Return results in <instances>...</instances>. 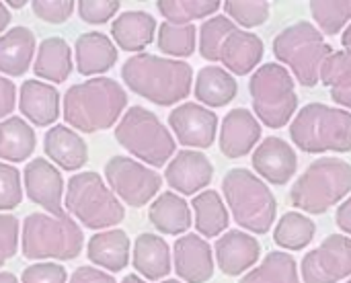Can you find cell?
Returning <instances> with one entry per match:
<instances>
[{"mask_svg": "<svg viewBox=\"0 0 351 283\" xmlns=\"http://www.w3.org/2000/svg\"><path fill=\"white\" fill-rule=\"evenodd\" d=\"M121 78L136 95L167 107L183 101L191 93L193 70L187 62L181 60L136 53L125 60Z\"/></svg>", "mask_w": 351, "mask_h": 283, "instance_id": "6da1fadb", "label": "cell"}, {"mask_svg": "<svg viewBox=\"0 0 351 283\" xmlns=\"http://www.w3.org/2000/svg\"><path fill=\"white\" fill-rule=\"evenodd\" d=\"M128 105V95L113 78L97 76L74 84L64 97V119L72 127L93 134L109 130Z\"/></svg>", "mask_w": 351, "mask_h": 283, "instance_id": "7a4b0ae2", "label": "cell"}, {"mask_svg": "<svg viewBox=\"0 0 351 283\" xmlns=\"http://www.w3.org/2000/svg\"><path fill=\"white\" fill-rule=\"evenodd\" d=\"M351 193V164L337 156H323L308 164L290 189L294 208L325 214Z\"/></svg>", "mask_w": 351, "mask_h": 283, "instance_id": "3957f363", "label": "cell"}, {"mask_svg": "<svg viewBox=\"0 0 351 283\" xmlns=\"http://www.w3.org/2000/svg\"><path fill=\"white\" fill-rule=\"evenodd\" d=\"M290 138L308 154L351 152V113L325 103H308L292 119Z\"/></svg>", "mask_w": 351, "mask_h": 283, "instance_id": "277c9868", "label": "cell"}, {"mask_svg": "<svg viewBox=\"0 0 351 283\" xmlns=\"http://www.w3.org/2000/svg\"><path fill=\"white\" fill-rule=\"evenodd\" d=\"M222 193L234 222L253 232L267 234L276 222L278 201L265 181L249 169H232L222 181Z\"/></svg>", "mask_w": 351, "mask_h": 283, "instance_id": "5b68a950", "label": "cell"}, {"mask_svg": "<svg viewBox=\"0 0 351 283\" xmlns=\"http://www.w3.org/2000/svg\"><path fill=\"white\" fill-rule=\"evenodd\" d=\"M80 226L64 214L35 212L25 218L21 234V251L27 259H76L82 251Z\"/></svg>", "mask_w": 351, "mask_h": 283, "instance_id": "8992f818", "label": "cell"}, {"mask_svg": "<svg viewBox=\"0 0 351 283\" xmlns=\"http://www.w3.org/2000/svg\"><path fill=\"white\" fill-rule=\"evenodd\" d=\"M274 53L294 72L302 86L313 88L321 82V66L333 53V47L325 41L317 25L298 21L276 35Z\"/></svg>", "mask_w": 351, "mask_h": 283, "instance_id": "52a82bcc", "label": "cell"}, {"mask_svg": "<svg viewBox=\"0 0 351 283\" xmlns=\"http://www.w3.org/2000/svg\"><path fill=\"white\" fill-rule=\"evenodd\" d=\"M249 93L257 119H261L271 130L288 125L298 109L294 78L282 64L269 62L257 68L249 80Z\"/></svg>", "mask_w": 351, "mask_h": 283, "instance_id": "ba28073f", "label": "cell"}, {"mask_svg": "<svg viewBox=\"0 0 351 283\" xmlns=\"http://www.w3.org/2000/svg\"><path fill=\"white\" fill-rule=\"evenodd\" d=\"M66 210L84 228L101 230L119 224L125 218L123 206L97 173H78L66 187Z\"/></svg>", "mask_w": 351, "mask_h": 283, "instance_id": "9c48e42d", "label": "cell"}, {"mask_svg": "<svg viewBox=\"0 0 351 283\" xmlns=\"http://www.w3.org/2000/svg\"><path fill=\"white\" fill-rule=\"evenodd\" d=\"M115 140L136 158L150 167H165L177 144L167 125L148 109L134 105L115 127Z\"/></svg>", "mask_w": 351, "mask_h": 283, "instance_id": "30bf717a", "label": "cell"}, {"mask_svg": "<svg viewBox=\"0 0 351 283\" xmlns=\"http://www.w3.org/2000/svg\"><path fill=\"white\" fill-rule=\"evenodd\" d=\"M109 189L132 208H144L160 189V175L128 156H113L105 164Z\"/></svg>", "mask_w": 351, "mask_h": 283, "instance_id": "8fae6325", "label": "cell"}, {"mask_svg": "<svg viewBox=\"0 0 351 283\" xmlns=\"http://www.w3.org/2000/svg\"><path fill=\"white\" fill-rule=\"evenodd\" d=\"M304 283H337L351 278V238L346 234L327 236L321 247L302 259Z\"/></svg>", "mask_w": 351, "mask_h": 283, "instance_id": "7c38bea8", "label": "cell"}, {"mask_svg": "<svg viewBox=\"0 0 351 283\" xmlns=\"http://www.w3.org/2000/svg\"><path fill=\"white\" fill-rule=\"evenodd\" d=\"M169 123L177 140L187 148H210L216 140L218 117L204 105L183 103L175 107L169 115Z\"/></svg>", "mask_w": 351, "mask_h": 283, "instance_id": "4fadbf2b", "label": "cell"}, {"mask_svg": "<svg viewBox=\"0 0 351 283\" xmlns=\"http://www.w3.org/2000/svg\"><path fill=\"white\" fill-rule=\"evenodd\" d=\"M253 169L267 183L286 185L298 171V156L286 140L269 136L255 148Z\"/></svg>", "mask_w": 351, "mask_h": 283, "instance_id": "5bb4252c", "label": "cell"}, {"mask_svg": "<svg viewBox=\"0 0 351 283\" xmlns=\"http://www.w3.org/2000/svg\"><path fill=\"white\" fill-rule=\"evenodd\" d=\"M25 189L31 201L47 210V214H64V181L60 171L45 158H33L23 173Z\"/></svg>", "mask_w": 351, "mask_h": 283, "instance_id": "9a60e30c", "label": "cell"}, {"mask_svg": "<svg viewBox=\"0 0 351 283\" xmlns=\"http://www.w3.org/2000/svg\"><path fill=\"white\" fill-rule=\"evenodd\" d=\"M214 167L204 152L181 150L165 171L167 183L181 195H195L212 183Z\"/></svg>", "mask_w": 351, "mask_h": 283, "instance_id": "2e32d148", "label": "cell"}, {"mask_svg": "<svg viewBox=\"0 0 351 283\" xmlns=\"http://www.w3.org/2000/svg\"><path fill=\"white\" fill-rule=\"evenodd\" d=\"M216 261L224 275L237 278L251 267L261 257V245L253 234H247L243 230H228L216 241Z\"/></svg>", "mask_w": 351, "mask_h": 283, "instance_id": "e0dca14e", "label": "cell"}, {"mask_svg": "<svg viewBox=\"0 0 351 283\" xmlns=\"http://www.w3.org/2000/svg\"><path fill=\"white\" fill-rule=\"evenodd\" d=\"M261 138L259 119L243 107L226 113L220 127V150L226 158H243L253 152Z\"/></svg>", "mask_w": 351, "mask_h": 283, "instance_id": "ac0fdd59", "label": "cell"}, {"mask_svg": "<svg viewBox=\"0 0 351 283\" xmlns=\"http://www.w3.org/2000/svg\"><path fill=\"white\" fill-rule=\"evenodd\" d=\"M177 275L187 283H206L214 275L212 247L197 234L181 236L173 247Z\"/></svg>", "mask_w": 351, "mask_h": 283, "instance_id": "d6986e66", "label": "cell"}, {"mask_svg": "<svg viewBox=\"0 0 351 283\" xmlns=\"http://www.w3.org/2000/svg\"><path fill=\"white\" fill-rule=\"evenodd\" d=\"M263 51H265V47H263V41L259 35H255L251 31L237 29L224 39V43L220 47V62L232 74L245 76L259 66Z\"/></svg>", "mask_w": 351, "mask_h": 283, "instance_id": "ffe728a7", "label": "cell"}, {"mask_svg": "<svg viewBox=\"0 0 351 283\" xmlns=\"http://www.w3.org/2000/svg\"><path fill=\"white\" fill-rule=\"evenodd\" d=\"M19 109L31 123L39 127L49 125L60 115V95L56 86L39 80H27L19 90Z\"/></svg>", "mask_w": 351, "mask_h": 283, "instance_id": "44dd1931", "label": "cell"}, {"mask_svg": "<svg viewBox=\"0 0 351 283\" xmlns=\"http://www.w3.org/2000/svg\"><path fill=\"white\" fill-rule=\"evenodd\" d=\"M43 150L60 169L76 171L88 160L86 142L66 125H53L43 138Z\"/></svg>", "mask_w": 351, "mask_h": 283, "instance_id": "7402d4cb", "label": "cell"}, {"mask_svg": "<svg viewBox=\"0 0 351 283\" xmlns=\"http://www.w3.org/2000/svg\"><path fill=\"white\" fill-rule=\"evenodd\" d=\"M74 53H76V68L84 76L103 74L117 62V49L113 41L97 31L82 33L76 39Z\"/></svg>", "mask_w": 351, "mask_h": 283, "instance_id": "603a6c76", "label": "cell"}, {"mask_svg": "<svg viewBox=\"0 0 351 283\" xmlns=\"http://www.w3.org/2000/svg\"><path fill=\"white\" fill-rule=\"evenodd\" d=\"M154 31L156 21L144 10H128L119 14L111 25L115 43L125 51H142L146 45L152 43Z\"/></svg>", "mask_w": 351, "mask_h": 283, "instance_id": "cb8c5ba5", "label": "cell"}, {"mask_svg": "<svg viewBox=\"0 0 351 283\" xmlns=\"http://www.w3.org/2000/svg\"><path fill=\"white\" fill-rule=\"evenodd\" d=\"M134 267L150 282H158L171 273V249L156 234H140L134 243Z\"/></svg>", "mask_w": 351, "mask_h": 283, "instance_id": "d4e9b609", "label": "cell"}, {"mask_svg": "<svg viewBox=\"0 0 351 283\" xmlns=\"http://www.w3.org/2000/svg\"><path fill=\"white\" fill-rule=\"evenodd\" d=\"M35 53V35L27 27H12L0 35V72L21 76L29 70Z\"/></svg>", "mask_w": 351, "mask_h": 283, "instance_id": "484cf974", "label": "cell"}, {"mask_svg": "<svg viewBox=\"0 0 351 283\" xmlns=\"http://www.w3.org/2000/svg\"><path fill=\"white\" fill-rule=\"evenodd\" d=\"M86 255L88 259L99 265L105 267L107 271H121L123 267H128L130 261V238L123 230H105L95 234L88 241L86 247Z\"/></svg>", "mask_w": 351, "mask_h": 283, "instance_id": "4316f807", "label": "cell"}, {"mask_svg": "<svg viewBox=\"0 0 351 283\" xmlns=\"http://www.w3.org/2000/svg\"><path fill=\"white\" fill-rule=\"evenodd\" d=\"M148 218L152 226L162 234H183L191 226L189 204L173 191H167L158 195L156 201H152Z\"/></svg>", "mask_w": 351, "mask_h": 283, "instance_id": "83f0119b", "label": "cell"}, {"mask_svg": "<svg viewBox=\"0 0 351 283\" xmlns=\"http://www.w3.org/2000/svg\"><path fill=\"white\" fill-rule=\"evenodd\" d=\"M195 97L206 107H224L237 97L234 76L220 66H206L197 72L195 78Z\"/></svg>", "mask_w": 351, "mask_h": 283, "instance_id": "f1b7e54d", "label": "cell"}, {"mask_svg": "<svg viewBox=\"0 0 351 283\" xmlns=\"http://www.w3.org/2000/svg\"><path fill=\"white\" fill-rule=\"evenodd\" d=\"M35 74L49 82H64L72 72V51L62 37H49L39 45Z\"/></svg>", "mask_w": 351, "mask_h": 283, "instance_id": "f546056e", "label": "cell"}, {"mask_svg": "<svg viewBox=\"0 0 351 283\" xmlns=\"http://www.w3.org/2000/svg\"><path fill=\"white\" fill-rule=\"evenodd\" d=\"M191 208L195 214V228L206 238H214L228 228L230 216L222 197L216 191L206 189L197 193L191 201Z\"/></svg>", "mask_w": 351, "mask_h": 283, "instance_id": "4dcf8cb0", "label": "cell"}, {"mask_svg": "<svg viewBox=\"0 0 351 283\" xmlns=\"http://www.w3.org/2000/svg\"><path fill=\"white\" fill-rule=\"evenodd\" d=\"M35 150V132L21 117L0 121V158L10 162L27 160Z\"/></svg>", "mask_w": 351, "mask_h": 283, "instance_id": "1f68e13d", "label": "cell"}, {"mask_svg": "<svg viewBox=\"0 0 351 283\" xmlns=\"http://www.w3.org/2000/svg\"><path fill=\"white\" fill-rule=\"evenodd\" d=\"M317 234V224L300 214V212H288L280 218L274 230V241L278 247L286 251H302L306 249Z\"/></svg>", "mask_w": 351, "mask_h": 283, "instance_id": "d6a6232c", "label": "cell"}, {"mask_svg": "<svg viewBox=\"0 0 351 283\" xmlns=\"http://www.w3.org/2000/svg\"><path fill=\"white\" fill-rule=\"evenodd\" d=\"M239 283H300L296 259L284 251H271Z\"/></svg>", "mask_w": 351, "mask_h": 283, "instance_id": "836d02e7", "label": "cell"}, {"mask_svg": "<svg viewBox=\"0 0 351 283\" xmlns=\"http://www.w3.org/2000/svg\"><path fill=\"white\" fill-rule=\"evenodd\" d=\"M160 14L167 19V23L173 25H189L195 19L212 16L222 2L218 0H160L156 2Z\"/></svg>", "mask_w": 351, "mask_h": 283, "instance_id": "e575fe53", "label": "cell"}, {"mask_svg": "<svg viewBox=\"0 0 351 283\" xmlns=\"http://www.w3.org/2000/svg\"><path fill=\"white\" fill-rule=\"evenodd\" d=\"M311 14L321 33L337 35L351 21V0H313Z\"/></svg>", "mask_w": 351, "mask_h": 283, "instance_id": "d590c367", "label": "cell"}, {"mask_svg": "<svg viewBox=\"0 0 351 283\" xmlns=\"http://www.w3.org/2000/svg\"><path fill=\"white\" fill-rule=\"evenodd\" d=\"M197 41V29L193 23L189 25H173L162 23L158 29V49L175 56V58H187L195 51Z\"/></svg>", "mask_w": 351, "mask_h": 283, "instance_id": "8d00e7d4", "label": "cell"}, {"mask_svg": "<svg viewBox=\"0 0 351 283\" xmlns=\"http://www.w3.org/2000/svg\"><path fill=\"white\" fill-rule=\"evenodd\" d=\"M239 27L224 14H216L208 21H204V25L199 27V53L204 60L210 62H218L220 60V47L224 43V39L237 31Z\"/></svg>", "mask_w": 351, "mask_h": 283, "instance_id": "74e56055", "label": "cell"}, {"mask_svg": "<svg viewBox=\"0 0 351 283\" xmlns=\"http://www.w3.org/2000/svg\"><path fill=\"white\" fill-rule=\"evenodd\" d=\"M224 10L226 16L234 23L241 25L245 29H253V27H261L271 12V4L265 0H228L224 2Z\"/></svg>", "mask_w": 351, "mask_h": 283, "instance_id": "f35d334b", "label": "cell"}, {"mask_svg": "<svg viewBox=\"0 0 351 283\" xmlns=\"http://www.w3.org/2000/svg\"><path fill=\"white\" fill-rule=\"evenodd\" d=\"M348 80H351V56L346 51H333L321 66V82L333 88Z\"/></svg>", "mask_w": 351, "mask_h": 283, "instance_id": "ab89813d", "label": "cell"}, {"mask_svg": "<svg viewBox=\"0 0 351 283\" xmlns=\"http://www.w3.org/2000/svg\"><path fill=\"white\" fill-rule=\"evenodd\" d=\"M23 199L21 175L14 167L0 162V210H12Z\"/></svg>", "mask_w": 351, "mask_h": 283, "instance_id": "60d3db41", "label": "cell"}, {"mask_svg": "<svg viewBox=\"0 0 351 283\" xmlns=\"http://www.w3.org/2000/svg\"><path fill=\"white\" fill-rule=\"evenodd\" d=\"M74 4L76 2H72V0H35V2H31L33 12L41 21L53 23V25L68 21L74 12Z\"/></svg>", "mask_w": 351, "mask_h": 283, "instance_id": "b9f144b4", "label": "cell"}, {"mask_svg": "<svg viewBox=\"0 0 351 283\" xmlns=\"http://www.w3.org/2000/svg\"><path fill=\"white\" fill-rule=\"evenodd\" d=\"M121 2L117 0H82L78 2V14L84 23L90 25H101L107 23L117 10Z\"/></svg>", "mask_w": 351, "mask_h": 283, "instance_id": "7bdbcfd3", "label": "cell"}, {"mask_svg": "<svg viewBox=\"0 0 351 283\" xmlns=\"http://www.w3.org/2000/svg\"><path fill=\"white\" fill-rule=\"evenodd\" d=\"M21 283H66V269L58 263H35L23 271Z\"/></svg>", "mask_w": 351, "mask_h": 283, "instance_id": "ee69618b", "label": "cell"}, {"mask_svg": "<svg viewBox=\"0 0 351 283\" xmlns=\"http://www.w3.org/2000/svg\"><path fill=\"white\" fill-rule=\"evenodd\" d=\"M19 245V222L14 216L0 214V267L6 259L16 255Z\"/></svg>", "mask_w": 351, "mask_h": 283, "instance_id": "f6af8a7d", "label": "cell"}, {"mask_svg": "<svg viewBox=\"0 0 351 283\" xmlns=\"http://www.w3.org/2000/svg\"><path fill=\"white\" fill-rule=\"evenodd\" d=\"M14 103H16V88H14V84L8 78L0 76V119H4L6 115L12 113Z\"/></svg>", "mask_w": 351, "mask_h": 283, "instance_id": "bcb514c9", "label": "cell"}, {"mask_svg": "<svg viewBox=\"0 0 351 283\" xmlns=\"http://www.w3.org/2000/svg\"><path fill=\"white\" fill-rule=\"evenodd\" d=\"M70 283H115V280L109 273L99 271L95 267H78L72 273Z\"/></svg>", "mask_w": 351, "mask_h": 283, "instance_id": "7dc6e473", "label": "cell"}, {"mask_svg": "<svg viewBox=\"0 0 351 283\" xmlns=\"http://www.w3.org/2000/svg\"><path fill=\"white\" fill-rule=\"evenodd\" d=\"M335 224H337V228H339L343 234H350L351 238V195L346 201H341V206L337 208Z\"/></svg>", "mask_w": 351, "mask_h": 283, "instance_id": "c3c4849f", "label": "cell"}, {"mask_svg": "<svg viewBox=\"0 0 351 283\" xmlns=\"http://www.w3.org/2000/svg\"><path fill=\"white\" fill-rule=\"evenodd\" d=\"M331 99H333L337 105L346 107V111L350 109L351 113V80L339 84V86H333V88H331Z\"/></svg>", "mask_w": 351, "mask_h": 283, "instance_id": "681fc988", "label": "cell"}, {"mask_svg": "<svg viewBox=\"0 0 351 283\" xmlns=\"http://www.w3.org/2000/svg\"><path fill=\"white\" fill-rule=\"evenodd\" d=\"M8 23H10V12H8V8L0 2V33L8 27Z\"/></svg>", "mask_w": 351, "mask_h": 283, "instance_id": "f907efd6", "label": "cell"}, {"mask_svg": "<svg viewBox=\"0 0 351 283\" xmlns=\"http://www.w3.org/2000/svg\"><path fill=\"white\" fill-rule=\"evenodd\" d=\"M341 45H343V51L351 56V23L348 25V29L343 31V35H341Z\"/></svg>", "mask_w": 351, "mask_h": 283, "instance_id": "816d5d0a", "label": "cell"}, {"mask_svg": "<svg viewBox=\"0 0 351 283\" xmlns=\"http://www.w3.org/2000/svg\"><path fill=\"white\" fill-rule=\"evenodd\" d=\"M0 283H19V282H16V278H14L12 273H8V271H0Z\"/></svg>", "mask_w": 351, "mask_h": 283, "instance_id": "f5cc1de1", "label": "cell"}, {"mask_svg": "<svg viewBox=\"0 0 351 283\" xmlns=\"http://www.w3.org/2000/svg\"><path fill=\"white\" fill-rule=\"evenodd\" d=\"M121 283H144V280H140L138 275H128Z\"/></svg>", "mask_w": 351, "mask_h": 283, "instance_id": "db71d44e", "label": "cell"}, {"mask_svg": "<svg viewBox=\"0 0 351 283\" xmlns=\"http://www.w3.org/2000/svg\"><path fill=\"white\" fill-rule=\"evenodd\" d=\"M8 4H10L12 8H23V6H25L27 2H23V0H16V2H14V0H10Z\"/></svg>", "mask_w": 351, "mask_h": 283, "instance_id": "11a10c76", "label": "cell"}, {"mask_svg": "<svg viewBox=\"0 0 351 283\" xmlns=\"http://www.w3.org/2000/svg\"><path fill=\"white\" fill-rule=\"evenodd\" d=\"M162 283H181V282H177V280H167V282H162Z\"/></svg>", "mask_w": 351, "mask_h": 283, "instance_id": "9f6ffc18", "label": "cell"}, {"mask_svg": "<svg viewBox=\"0 0 351 283\" xmlns=\"http://www.w3.org/2000/svg\"><path fill=\"white\" fill-rule=\"evenodd\" d=\"M346 283H351V278H350V280H348V282H346Z\"/></svg>", "mask_w": 351, "mask_h": 283, "instance_id": "6f0895ef", "label": "cell"}]
</instances>
